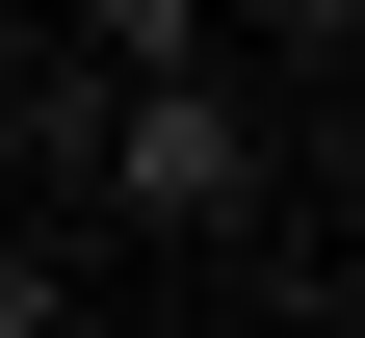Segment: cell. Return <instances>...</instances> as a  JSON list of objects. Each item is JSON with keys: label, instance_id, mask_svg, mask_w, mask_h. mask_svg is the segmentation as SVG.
Here are the masks:
<instances>
[{"label": "cell", "instance_id": "obj_1", "mask_svg": "<svg viewBox=\"0 0 365 338\" xmlns=\"http://www.w3.org/2000/svg\"><path fill=\"white\" fill-rule=\"evenodd\" d=\"M26 157H53L105 234H261L287 208V78L261 53H209V78H53Z\"/></svg>", "mask_w": 365, "mask_h": 338}, {"label": "cell", "instance_id": "obj_2", "mask_svg": "<svg viewBox=\"0 0 365 338\" xmlns=\"http://www.w3.org/2000/svg\"><path fill=\"white\" fill-rule=\"evenodd\" d=\"M209 53H235V0H78L53 78H209Z\"/></svg>", "mask_w": 365, "mask_h": 338}, {"label": "cell", "instance_id": "obj_3", "mask_svg": "<svg viewBox=\"0 0 365 338\" xmlns=\"http://www.w3.org/2000/svg\"><path fill=\"white\" fill-rule=\"evenodd\" d=\"M235 53H261V78H313V105H339V53H365V0H235Z\"/></svg>", "mask_w": 365, "mask_h": 338}, {"label": "cell", "instance_id": "obj_4", "mask_svg": "<svg viewBox=\"0 0 365 338\" xmlns=\"http://www.w3.org/2000/svg\"><path fill=\"white\" fill-rule=\"evenodd\" d=\"M0 338H78V234H0Z\"/></svg>", "mask_w": 365, "mask_h": 338}]
</instances>
